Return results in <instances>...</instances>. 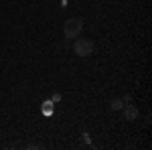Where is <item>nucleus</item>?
<instances>
[{"mask_svg":"<svg viewBox=\"0 0 152 150\" xmlns=\"http://www.w3.org/2000/svg\"><path fill=\"white\" fill-rule=\"evenodd\" d=\"M81 31H83V18H79V16H71L63 26V33L67 39H77L81 35Z\"/></svg>","mask_w":152,"mask_h":150,"instance_id":"f257e3e1","label":"nucleus"},{"mask_svg":"<svg viewBox=\"0 0 152 150\" xmlns=\"http://www.w3.org/2000/svg\"><path fill=\"white\" fill-rule=\"evenodd\" d=\"M73 51H75L77 57H87V55L94 53V43L89 39H77L75 45H73Z\"/></svg>","mask_w":152,"mask_h":150,"instance_id":"f03ea898","label":"nucleus"},{"mask_svg":"<svg viewBox=\"0 0 152 150\" xmlns=\"http://www.w3.org/2000/svg\"><path fill=\"white\" fill-rule=\"evenodd\" d=\"M122 110H124V118H126V120H130V122H132V120H136V118L140 116V112H138V108H136L134 104L124 105Z\"/></svg>","mask_w":152,"mask_h":150,"instance_id":"7ed1b4c3","label":"nucleus"},{"mask_svg":"<svg viewBox=\"0 0 152 150\" xmlns=\"http://www.w3.org/2000/svg\"><path fill=\"white\" fill-rule=\"evenodd\" d=\"M110 108H112L114 112H120V110L124 108V100H120V97H118V100H112V102H110Z\"/></svg>","mask_w":152,"mask_h":150,"instance_id":"20e7f679","label":"nucleus"},{"mask_svg":"<svg viewBox=\"0 0 152 150\" xmlns=\"http://www.w3.org/2000/svg\"><path fill=\"white\" fill-rule=\"evenodd\" d=\"M41 112H43V114H47V116H51V114H53V102L47 100V102L43 104V108H41Z\"/></svg>","mask_w":152,"mask_h":150,"instance_id":"39448f33","label":"nucleus"},{"mask_svg":"<svg viewBox=\"0 0 152 150\" xmlns=\"http://www.w3.org/2000/svg\"><path fill=\"white\" fill-rule=\"evenodd\" d=\"M51 102H53V104H59V102H61V93L55 91L53 95H51Z\"/></svg>","mask_w":152,"mask_h":150,"instance_id":"423d86ee","label":"nucleus"}]
</instances>
